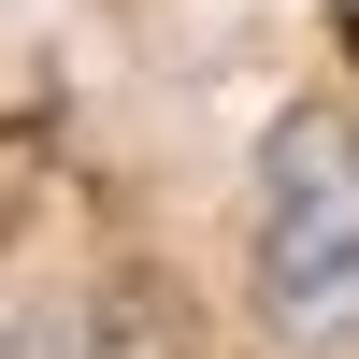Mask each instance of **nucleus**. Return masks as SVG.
<instances>
[{
	"label": "nucleus",
	"instance_id": "f257e3e1",
	"mask_svg": "<svg viewBox=\"0 0 359 359\" xmlns=\"http://www.w3.org/2000/svg\"><path fill=\"white\" fill-rule=\"evenodd\" d=\"M245 302L287 359H359V101H287L245 201Z\"/></svg>",
	"mask_w": 359,
	"mask_h": 359
}]
</instances>
